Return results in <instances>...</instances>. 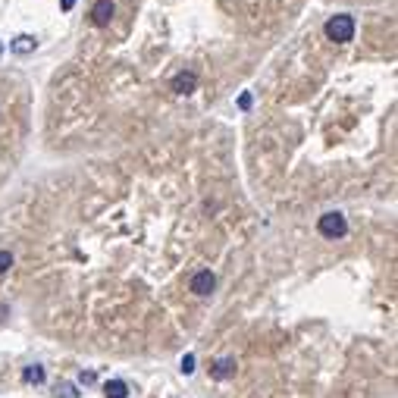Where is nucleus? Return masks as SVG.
I'll return each mask as SVG.
<instances>
[{
	"mask_svg": "<svg viewBox=\"0 0 398 398\" xmlns=\"http://www.w3.org/2000/svg\"><path fill=\"white\" fill-rule=\"evenodd\" d=\"M238 107L248 110V107H251V95H242V97H238Z\"/></svg>",
	"mask_w": 398,
	"mask_h": 398,
	"instance_id": "obj_12",
	"label": "nucleus"
},
{
	"mask_svg": "<svg viewBox=\"0 0 398 398\" xmlns=\"http://www.w3.org/2000/svg\"><path fill=\"white\" fill-rule=\"evenodd\" d=\"M179 367H182V373H195V354H185Z\"/></svg>",
	"mask_w": 398,
	"mask_h": 398,
	"instance_id": "obj_11",
	"label": "nucleus"
},
{
	"mask_svg": "<svg viewBox=\"0 0 398 398\" xmlns=\"http://www.w3.org/2000/svg\"><path fill=\"white\" fill-rule=\"evenodd\" d=\"M104 395L107 398H129V386L122 383V379H110V383L104 386Z\"/></svg>",
	"mask_w": 398,
	"mask_h": 398,
	"instance_id": "obj_8",
	"label": "nucleus"
},
{
	"mask_svg": "<svg viewBox=\"0 0 398 398\" xmlns=\"http://www.w3.org/2000/svg\"><path fill=\"white\" fill-rule=\"evenodd\" d=\"M317 229L323 238H342L348 232V223H345V216L339 210H330V214H323L317 220Z\"/></svg>",
	"mask_w": 398,
	"mask_h": 398,
	"instance_id": "obj_2",
	"label": "nucleus"
},
{
	"mask_svg": "<svg viewBox=\"0 0 398 398\" xmlns=\"http://www.w3.org/2000/svg\"><path fill=\"white\" fill-rule=\"evenodd\" d=\"M116 7H113V0H97L95 7H91V22H95L97 28L110 26V19H113Z\"/></svg>",
	"mask_w": 398,
	"mask_h": 398,
	"instance_id": "obj_5",
	"label": "nucleus"
},
{
	"mask_svg": "<svg viewBox=\"0 0 398 398\" xmlns=\"http://www.w3.org/2000/svg\"><path fill=\"white\" fill-rule=\"evenodd\" d=\"M60 7H63V10H66V13H69V10L75 7V0H60Z\"/></svg>",
	"mask_w": 398,
	"mask_h": 398,
	"instance_id": "obj_13",
	"label": "nucleus"
},
{
	"mask_svg": "<svg viewBox=\"0 0 398 398\" xmlns=\"http://www.w3.org/2000/svg\"><path fill=\"white\" fill-rule=\"evenodd\" d=\"M0 54H3V44H0Z\"/></svg>",
	"mask_w": 398,
	"mask_h": 398,
	"instance_id": "obj_14",
	"label": "nucleus"
},
{
	"mask_svg": "<svg viewBox=\"0 0 398 398\" xmlns=\"http://www.w3.org/2000/svg\"><path fill=\"white\" fill-rule=\"evenodd\" d=\"M189 289H191V295L207 298L210 292L216 289V276H214V270H198L195 276L189 279Z\"/></svg>",
	"mask_w": 398,
	"mask_h": 398,
	"instance_id": "obj_3",
	"label": "nucleus"
},
{
	"mask_svg": "<svg viewBox=\"0 0 398 398\" xmlns=\"http://www.w3.org/2000/svg\"><path fill=\"white\" fill-rule=\"evenodd\" d=\"M169 88H173L176 95H191L198 88V73H191V69L189 73H179L173 82H169Z\"/></svg>",
	"mask_w": 398,
	"mask_h": 398,
	"instance_id": "obj_6",
	"label": "nucleus"
},
{
	"mask_svg": "<svg viewBox=\"0 0 398 398\" xmlns=\"http://www.w3.org/2000/svg\"><path fill=\"white\" fill-rule=\"evenodd\" d=\"M326 38L336 41V44H348L351 38H354V19L351 16H332L330 22H326Z\"/></svg>",
	"mask_w": 398,
	"mask_h": 398,
	"instance_id": "obj_1",
	"label": "nucleus"
},
{
	"mask_svg": "<svg viewBox=\"0 0 398 398\" xmlns=\"http://www.w3.org/2000/svg\"><path fill=\"white\" fill-rule=\"evenodd\" d=\"M35 44H38V41H35L32 35H19V38H13V44H10V48H13V54H32Z\"/></svg>",
	"mask_w": 398,
	"mask_h": 398,
	"instance_id": "obj_7",
	"label": "nucleus"
},
{
	"mask_svg": "<svg viewBox=\"0 0 398 398\" xmlns=\"http://www.w3.org/2000/svg\"><path fill=\"white\" fill-rule=\"evenodd\" d=\"M236 373V358L232 354H220V358L210 361V377L214 379H229Z\"/></svg>",
	"mask_w": 398,
	"mask_h": 398,
	"instance_id": "obj_4",
	"label": "nucleus"
},
{
	"mask_svg": "<svg viewBox=\"0 0 398 398\" xmlns=\"http://www.w3.org/2000/svg\"><path fill=\"white\" fill-rule=\"evenodd\" d=\"M22 377H26V383H44V367H41V364L26 367V373H22Z\"/></svg>",
	"mask_w": 398,
	"mask_h": 398,
	"instance_id": "obj_9",
	"label": "nucleus"
},
{
	"mask_svg": "<svg viewBox=\"0 0 398 398\" xmlns=\"http://www.w3.org/2000/svg\"><path fill=\"white\" fill-rule=\"evenodd\" d=\"M10 267H13V254H10V251H0V276H3Z\"/></svg>",
	"mask_w": 398,
	"mask_h": 398,
	"instance_id": "obj_10",
	"label": "nucleus"
}]
</instances>
